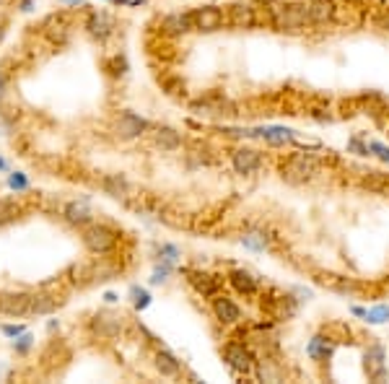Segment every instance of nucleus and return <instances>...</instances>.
I'll return each mask as SVG.
<instances>
[{"label": "nucleus", "mask_w": 389, "mask_h": 384, "mask_svg": "<svg viewBox=\"0 0 389 384\" xmlns=\"http://www.w3.org/2000/svg\"><path fill=\"white\" fill-rule=\"evenodd\" d=\"M265 8H267V21H270L278 31L301 34L307 27H311V21H309V0H304V3L265 0Z\"/></svg>", "instance_id": "obj_1"}, {"label": "nucleus", "mask_w": 389, "mask_h": 384, "mask_svg": "<svg viewBox=\"0 0 389 384\" xmlns=\"http://www.w3.org/2000/svg\"><path fill=\"white\" fill-rule=\"evenodd\" d=\"M81 242L83 247L89 249L91 255H112L115 249H117V242H119V231L112 229L109 223H89L81 234Z\"/></svg>", "instance_id": "obj_2"}, {"label": "nucleus", "mask_w": 389, "mask_h": 384, "mask_svg": "<svg viewBox=\"0 0 389 384\" xmlns=\"http://www.w3.org/2000/svg\"><path fill=\"white\" fill-rule=\"evenodd\" d=\"M283 179H288L291 184H304L311 182L319 174V158L311 154H291L283 161Z\"/></svg>", "instance_id": "obj_3"}, {"label": "nucleus", "mask_w": 389, "mask_h": 384, "mask_svg": "<svg viewBox=\"0 0 389 384\" xmlns=\"http://www.w3.org/2000/svg\"><path fill=\"white\" fill-rule=\"evenodd\" d=\"M89 332L94 335V338L115 340V338H119V335L125 332V317H122L119 311L101 309V311H96V314H91Z\"/></svg>", "instance_id": "obj_4"}, {"label": "nucleus", "mask_w": 389, "mask_h": 384, "mask_svg": "<svg viewBox=\"0 0 389 384\" xmlns=\"http://www.w3.org/2000/svg\"><path fill=\"white\" fill-rule=\"evenodd\" d=\"M151 130V122L145 117H138L135 112H119L117 117H115V125H112V133L119 138V140H138L140 135H145Z\"/></svg>", "instance_id": "obj_5"}, {"label": "nucleus", "mask_w": 389, "mask_h": 384, "mask_svg": "<svg viewBox=\"0 0 389 384\" xmlns=\"http://www.w3.org/2000/svg\"><path fill=\"white\" fill-rule=\"evenodd\" d=\"M223 361H226V366L234 374H249L254 366H257L254 364L252 350H249L244 343H236V340H231V343L223 346Z\"/></svg>", "instance_id": "obj_6"}, {"label": "nucleus", "mask_w": 389, "mask_h": 384, "mask_svg": "<svg viewBox=\"0 0 389 384\" xmlns=\"http://www.w3.org/2000/svg\"><path fill=\"white\" fill-rule=\"evenodd\" d=\"M192 16V27L200 34H213L218 29H223L226 24V13L218 8V6H200L190 13Z\"/></svg>", "instance_id": "obj_7"}, {"label": "nucleus", "mask_w": 389, "mask_h": 384, "mask_svg": "<svg viewBox=\"0 0 389 384\" xmlns=\"http://www.w3.org/2000/svg\"><path fill=\"white\" fill-rule=\"evenodd\" d=\"M31 307V293L27 291H0V317H27Z\"/></svg>", "instance_id": "obj_8"}, {"label": "nucleus", "mask_w": 389, "mask_h": 384, "mask_svg": "<svg viewBox=\"0 0 389 384\" xmlns=\"http://www.w3.org/2000/svg\"><path fill=\"white\" fill-rule=\"evenodd\" d=\"M184 278L195 288V293H200L203 299H213L218 293V286H221V281H218L216 275L208 273V270H200V267H187Z\"/></svg>", "instance_id": "obj_9"}, {"label": "nucleus", "mask_w": 389, "mask_h": 384, "mask_svg": "<svg viewBox=\"0 0 389 384\" xmlns=\"http://www.w3.org/2000/svg\"><path fill=\"white\" fill-rule=\"evenodd\" d=\"M231 166H234L236 174H242V177H249L254 174L260 166H263V154L257 151V148H249V146H239L231 154Z\"/></svg>", "instance_id": "obj_10"}, {"label": "nucleus", "mask_w": 389, "mask_h": 384, "mask_svg": "<svg viewBox=\"0 0 389 384\" xmlns=\"http://www.w3.org/2000/svg\"><path fill=\"white\" fill-rule=\"evenodd\" d=\"M115 19H112V13L107 10H91L89 19H86V31H89L94 39H99V42H107L112 34H115Z\"/></svg>", "instance_id": "obj_11"}, {"label": "nucleus", "mask_w": 389, "mask_h": 384, "mask_svg": "<svg viewBox=\"0 0 389 384\" xmlns=\"http://www.w3.org/2000/svg\"><path fill=\"white\" fill-rule=\"evenodd\" d=\"M210 307H213V314L221 325H239L242 322V307L234 299H228L226 293H216Z\"/></svg>", "instance_id": "obj_12"}, {"label": "nucleus", "mask_w": 389, "mask_h": 384, "mask_svg": "<svg viewBox=\"0 0 389 384\" xmlns=\"http://www.w3.org/2000/svg\"><path fill=\"white\" fill-rule=\"evenodd\" d=\"M363 361H366V371H369V379L374 382H384L387 379V353H384V346L379 343H372L363 353Z\"/></svg>", "instance_id": "obj_13"}, {"label": "nucleus", "mask_w": 389, "mask_h": 384, "mask_svg": "<svg viewBox=\"0 0 389 384\" xmlns=\"http://www.w3.org/2000/svg\"><path fill=\"white\" fill-rule=\"evenodd\" d=\"M63 219L65 223H71L75 229H86L89 223H94V211H91V205L86 200H71L65 202Z\"/></svg>", "instance_id": "obj_14"}, {"label": "nucleus", "mask_w": 389, "mask_h": 384, "mask_svg": "<svg viewBox=\"0 0 389 384\" xmlns=\"http://www.w3.org/2000/svg\"><path fill=\"white\" fill-rule=\"evenodd\" d=\"M228 283H231V288H234L236 293H242L244 299H252V296L260 293L257 278H254L249 270H244V267H234V270L228 273Z\"/></svg>", "instance_id": "obj_15"}, {"label": "nucleus", "mask_w": 389, "mask_h": 384, "mask_svg": "<svg viewBox=\"0 0 389 384\" xmlns=\"http://www.w3.org/2000/svg\"><path fill=\"white\" fill-rule=\"evenodd\" d=\"M335 0H309V21H311V27L335 24Z\"/></svg>", "instance_id": "obj_16"}, {"label": "nucleus", "mask_w": 389, "mask_h": 384, "mask_svg": "<svg viewBox=\"0 0 389 384\" xmlns=\"http://www.w3.org/2000/svg\"><path fill=\"white\" fill-rule=\"evenodd\" d=\"M99 187L107 192L109 198H115V200H127L130 192H133V184H130L125 174H104Z\"/></svg>", "instance_id": "obj_17"}, {"label": "nucleus", "mask_w": 389, "mask_h": 384, "mask_svg": "<svg viewBox=\"0 0 389 384\" xmlns=\"http://www.w3.org/2000/svg\"><path fill=\"white\" fill-rule=\"evenodd\" d=\"M226 21L234 29H252L260 24V21H257V8H252L249 3H234V6L228 8Z\"/></svg>", "instance_id": "obj_18"}, {"label": "nucleus", "mask_w": 389, "mask_h": 384, "mask_svg": "<svg viewBox=\"0 0 389 384\" xmlns=\"http://www.w3.org/2000/svg\"><path fill=\"white\" fill-rule=\"evenodd\" d=\"M190 31H195L190 13H172V16H166V19L161 21L163 37H184V34H190Z\"/></svg>", "instance_id": "obj_19"}, {"label": "nucleus", "mask_w": 389, "mask_h": 384, "mask_svg": "<svg viewBox=\"0 0 389 384\" xmlns=\"http://www.w3.org/2000/svg\"><path fill=\"white\" fill-rule=\"evenodd\" d=\"M151 143L156 148L166 151V154H172V151H177L182 146V135L179 130L169 128V125H159V128L151 130Z\"/></svg>", "instance_id": "obj_20"}, {"label": "nucleus", "mask_w": 389, "mask_h": 384, "mask_svg": "<svg viewBox=\"0 0 389 384\" xmlns=\"http://www.w3.org/2000/svg\"><path fill=\"white\" fill-rule=\"evenodd\" d=\"M319 283L327 286V288H332V291L337 293H351V296H355V293H361L363 286L358 283V281H353V278H345V275H332V273H322L317 278Z\"/></svg>", "instance_id": "obj_21"}, {"label": "nucleus", "mask_w": 389, "mask_h": 384, "mask_svg": "<svg viewBox=\"0 0 389 384\" xmlns=\"http://www.w3.org/2000/svg\"><path fill=\"white\" fill-rule=\"evenodd\" d=\"M71 24H68V13H52L50 19L42 24V29H45V34L50 42H54V45H60V42H65V37H68V31H71Z\"/></svg>", "instance_id": "obj_22"}, {"label": "nucleus", "mask_w": 389, "mask_h": 384, "mask_svg": "<svg viewBox=\"0 0 389 384\" xmlns=\"http://www.w3.org/2000/svg\"><path fill=\"white\" fill-rule=\"evenodd\" d=\"M154 366L156 371L161 376H166V379H177V376L182 374V361L174 353H169V350H156L154 353Z\"/></svg>", "instance_id": "obj_23"}, {"label": "nucleus", "mask_w": 389, "mask_h": 384, "mask_svg": "<svg viewBox=\"0 0 389 384\" xmlns=\"http://www.w3.org/2000/svg\"><path fill=\"white\" fill-rule=\"evenodd\" d=\"M60 304H63V299H57V296H52V293H47V291L31 293V307H29V314H34V317H45V314H52Z\"/></svg>", "instance_id": "obj_24"}, {"label": "nucleus", "mask_w": 389, "mask_h": 384, "mask_svg": "<svg viewBox=\"0 0 389 384\" xmlns=\"http://www.w3.org/2000/svg\"><path fill=\"white\" fill-rule=\"evenodd\" d=\"M307 356L311 358V361H317V364H325L327 358L332 356V338H327V335H314L307 346Z\"/></svg>", "instance_id": "obj_25"}, {"label": "nucleus", "mask_w": 389, "mask_h": 384, "mask_svg": "<svg viewBox=\"0 0 389 384\" xmlns=\"http://www.w3.org/2000/svg\"><path fill=\"white\" fill-rule=\"evenodd\" d=\"M239 242H242L247 249H254V252H265V249H270V239H267V234H265V231H260V229L242 231Z\"/></svg>", "instance_id": "obj_26"}, {"label": "nucleus", "mask_w": 389, "mask_h": 384, "mask_svg": "<svg viewBox=\"0 0 389 384\" xmlns=\"http://www.w3.org/2000/svg\"><path fill=\"white\" fill-rule=\"evenodd\" d=\"M21 213H24V208L16 198H0V226L13 223L16 219H21Z\"/></svg>", "instance_id": "obj_27"}, {"label": "nucleus", "mask_w": 389, "mask_h": 384, "mask_svg": "<svg viewBox=\"0 0 389 384\" xmlns=\"http://www.w3.org/2000/svg\"><path fill=\"white\" fill-rule=\"evenodd\" d=\"M117 275V267L115 265H107V263H99V265H91V278L94 281H112Z\"/></svg>", "instance_id": "obj_28"}, {"label": "nucleus", "mask_w": 389, "mask_h": 384, "mask_svg": "<svg viewBox=\"0 0 389 384\" xmlns=\"http://www.w3.org/2000/svg\"><path fill=\"white\" fill-rule=\"evenodd\" d=\"M130 299H133V307H135V309H145V307L151 304V293L145 291V288H140V286H133V288H130Z\"/></svg>", "instance_id": "obj_29"}, {"label": "nucleus", "mask_w": 389, "mask_h": 384, "mask_svg": "<svg viewBox=\"0 0 389 384\" xmlns=\"http://www.w3.org/2000/svg\"><path fill=\"white\" fill-rule=\"evenodd\" d=\"M366 322H374V325L389 322V307L387 304H379V307H374V309H366Z\"/></svg>", "instance_id": "obj_30"}, {"label": "nucleus", "mask_w": 389, "mask_h": 384, "mask_svg": "<svg viewBox=\"0 0 389 384\" xmlns=\"http://www.w3.org/2000/svg\"><path fill=\"white\" fill-rule=\"evenodd\" d=\"M31 346H34V338H31L29 332H21V335L13 340V350H16L18 356H27L29 350H31Z\"/></svg>", "instance_id": "obj_31"}, {"label": "nucleus", "mask_w": 389, "mask_h": 384, "mask_svg": "<svg viewBox=\"0 0 389 384\" xmlns=\"http://www.w3.org/2000/svg\"><path fill=\"white\" fill-rule=\"evenodd\" d=\"M179 257H182L179 249L174 247V244H161V247H159V260H161V263H169V265H174Z\"/></svg>", "instance_id": "obj_32"}, {"label": "nucleus", "mask_w": 389, "mask_h": 384, "mask_svg": "<svg viewBox=\"0 0 389 384\" xmlns=\"http://www.w3.org/2000/svg\"><path fill=\"white\" fill-rule=\"evenodd\" d=\"M8 187L10 190H16V192H24L29 190V179H27V174L24 172H13L8 177Z\"/></svg>", "instance_id": "obj_33"}, {"label": "nucleus", "mask_w": 389, "mask_h": 384, "mask_svg": "<svg viewBox=\"0 0 389 384\" xmlns=\"http://www.w3.org/2000/svg\"><path fill=\"white\" fill-rule=\"evenodd\" d=\"M369 156H376L379 161L389 164V148L384 146V143H379V140H372V143H369Z\"/></svg>", "instance_id": "obj_34"}, {"label": "nucleus", "mask_w": 389, "mask_h": 384, "mask_svg": "<svg viewBox=\"0 0 389 384\" xmlns=\"http://www.w3.org/2000/svg\"><path fill=\"white\" fill-rule=\"evenodd\" d=\"M169 273H172V265H169V263H161V265H156L151 283H163V281L169 278Z\"/></svg>", "instance_id": "obj_35"}, {"label": "nucleus", "mask_w": 389, "mask_h": 384, "mask_svg": "<svg viewBox=\"0 0 389 384\" xmlns=\"http://www.w3.org/2000/svg\"><path fill=\"white\" fill-rule=\"evenodd\" d=\"M3 335H8V338H18L21 332H27V327L24 325H3Z\"/></svg>", "instance_id": "obj_36"}, {"label": "nucleus", "mask_w": 389, "mask_h": 384, "mask_svg": "<svg viewBox=\"0 0 389 384\" xmlns=\"http://www.w3.org/2000/svg\"><path fill=\"white\" fill-rule=\"evenodd\" d=\"M348 148H351V151H355L358 156H369V143H361L358 138H353V140L348 143Z\"/></svg>", "instance_id": "obj_37"}, {"label": "nucleus", "mask_w": 389, "mask_h": 384, "mask_svg": "<svg viewBox=\"0 0 389 384\" xmlns=\"http://www.w3.org/2000/svg\"><path fill=\"white\" fill-rule=\"evenodd\" d=\"M112 65H115V71H109V73L115 75V78H117V75H125V68H127V63H125V57H115V60H112Z\"/></svg>", "instance_id": "obj_38"}, {"label": "nucleus", "mask_w": 389, "mask_h": 384, "mask_svg": "<svg viewBox=\"0 0 389 384\" xmlns=\"http://www.w3.org/2000/svg\"><path fill=\"white\" fill-rule=\"evenodd\" d=\"M374 24H376L379 29H384V31H389V13H381V16H376V19H374Z\"/></svg>", "instance_id": "obj_39"}, {"label": "nucleus", "mask_w": 389, "mask_h": 384, "mask_svg": "<svg viewBox=\"0 0 389 384\" xmlns=\"http://www.w3.org/2000/svg\"><path fill=\"white\" fill-rule=\"evenodd\" d=\"M6 91H8V73L0 71V99L6 96Z\"/></svg>", "instance_id": "obj_40"}, {"label": "nucleus", "mask_w": 389, "mask_h": 384, "mask_svg": "<svg viewBox=\"0 0 389 384\" xmlns=\"http://www.w3.org/2000/svg\"><path fill=\"white\" fill-rule=\"evenodd\" d=\"M21 10L29 13V10H31V0H21Z\"/></svg>", "instance_id": "obj_41"}, {"label": "nucleus", "mask_w": 389, "mask_h": 384, "mask_svg": "<svg viewBox=\"0 0 389 384\" xmlns=\"http://www.w3.org/2000/svg\"><path fill=\"white\" fill-rule=\"evenodd\" d=\"M3 37H6V24L0 21V42H3Z\"/></svg>", "instance_id": "obj_42"}, {"label": "nucleus", "mask_w": 389, "mask_h": 384, "mask_svg": "<svg viewBox=\"0 0 389 384\" xmlns=\"http://www.w3.org/2000/svg\"><path fill=\"white\" fill-rule=\"evenodd\" d=\"M63 3H68V6H78L81 0H63Z\"/></svg>", "instance_id": "obj_43"}, {"label": "nucleus", "mask_w": 389, "mask_h": 384, "mask_svg": "<svg viewBox=\"0 0 389 384\" xmlns=\"http://www.w3.org/2000/svg\"><path fill=\"white\" fill-rule=\"evenodd\" d=\"M0 169H6V161H3V158H0Z\"/></svg>", "instance_id": "obj_44"}]
</instances>
